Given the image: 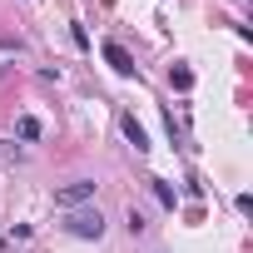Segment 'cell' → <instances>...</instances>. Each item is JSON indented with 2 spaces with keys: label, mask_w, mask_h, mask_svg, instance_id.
<instances>
[{
  "label": "cell",
  "mask_w": 253,
  "mask_h": 253,
  "mask_svg": "<svg viewBox=\"0 0 253 253\" xmlns=\"http://www.w3.org/2000/svg\"><path fill=\"white\" fill-rule=\"evenodd\" d=\"M15 134H20V139H40V119H35V114H20V119H15Z\"/></svg>",
  "instance_id": "5b68a950"
},
{
  "label": "cell",
  "mask_w": 253,
  "mask_h": 253,
  "mask_svg": "<svg viewBox=\"0 0 253 253\" xmlns=\"http://www.w3.org/2000/svg\"><path fill=\"white\" fill-rule=\"evenodd\" d=\"M84 199H94V179H75V184H65V189L55 194L60 209H75V204H84Z\"/></svg>",
  "instance_id": "7a4b0ae2"
},
{
  "label": "cell",
  "mask_w": 253,
  "mask_h": 253,
  "mask_svg": "<svg viewBox=\"0 0 253 253\" xmlns=\"http://www.w3.org/2000/svg\"><path fill=\"white\" fill-rule=\"evenodd\" d=\"M169 80H174V89H194V75H189V70H184V65H179V70H174V75H169Z\"/></svg>",
  "instance_id": "52a82bcc"
},
{
  "label": "cell",
  "mask_w": 253,
  "mask_h": 253,
  "mask_svg": "<svg viewBox=\"0 0 253 253\" xmlns=\"http://www.w3.org/2000/svg\"><path fill=\"white\" fill-rule=\"evenodd\" d=\"M154 194H159V204H164V209H174V184H164V179H154Z\"/></svg>",
  "instance_id": "8992f818"
},
{
  "label": "cell",
  "mask_w": 253,
  "mask_h": 253,
  "mask_svg": "<svg viewBox=\"0 0 253 253\" xmlns=\"http://www.w3.org/2000/svg\"><path fill=\"white\" fill-rule=\"evenodd\" d=\"M104 60H109L119 75H134V60H129V50H124V45H114V40H104Z\"/></svg>",
  "instance_id": "3957f363"
},
{
  "label": "cell",
  "mask_w": 253,
  "mask_h": 253,
  "mask_svg": "<svg viewBox=\"0 0 253 253\" xmlns=\"http://www.w3.org/2000/svg\"><path fill=\"white\" fill-rule=\"evenodd\" d=\"M75 238H99L104 233V218H99V209H80V213H70V223H65Z\"/></svg>",
  "instance_id": "6da1fadb"
},
{
  "label": "cell",
  "mask_w": 253,
  "mask_h": 253,
  "mask_svg": "<svg viewBox=\"0 0 253 253\" xmlns=\"http://www.w3.org/2000/svg\"><path fill=\"white\" fill-rule=\"evenodd\" d=\"M119 124H124V139H129V144H134V149H139V154H144V149H149V134H144V124H139V119H134V114H124V119H119Z\"/></svg>",
  "instance_id": "277c9868"
}]
</instances>
